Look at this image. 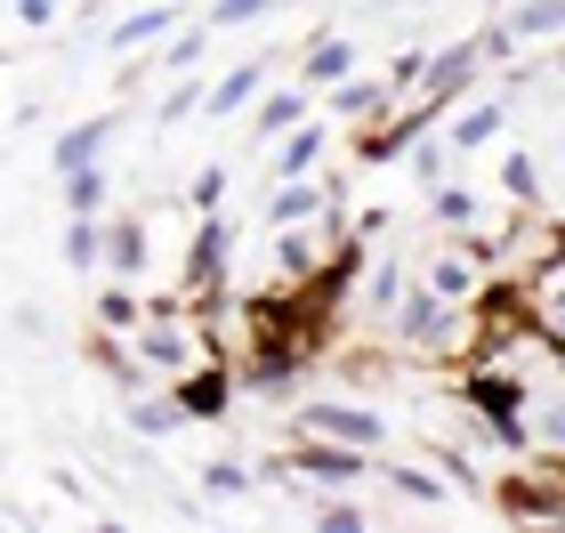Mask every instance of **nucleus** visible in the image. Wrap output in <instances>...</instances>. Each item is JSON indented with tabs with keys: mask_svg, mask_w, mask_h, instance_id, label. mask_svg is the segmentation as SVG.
Instances as JSON below:
<instances>
[{
	"mask_svg": "<svg viewBox=\"0 0 565 533\" xmlns=\"http://www.w3.org/2000/svg\"><path fill=\"white\" fill-rule=\"evenodd\" d=\"M428 452H436V469H445V477H452L460 493H484V477L469 469V452H460V445H428Z\"/></svg>",
	"mask_w": 565,
	"mask_h": 533,
	"instance_id": "36",
	"label": "nucleus"
},
{
	"mask_svg": "<svg viewBox=\"0 0 565 533\" xmlns=\"http://www.w3.org/2000/svg\"><path fill=\"white\" fill-rule=\"evenodd\" d=\"M501 24H509V41H518V49L525 41H557L565 33V0H518Z\"/></svg>",
	"mask_w": 565,
	"mask_h": 533,
	"instance_id": "19",
	"label": "nucleus"
},
{
	"mask_svg": "<svg viewBox=\"0 0 565 533\" xmlns=\"http://www.w3.org/2000/svg\"><path fill=\"white\" fill-rule=\"evenodd\" d=\"M331 211V186H316V178H282V186L267 194V226H307Z\"/></svg>",
	"mask_w": 565,
	"mask_h": 533,
	"instance_id": "14",
	"label": "nucleus"
},
{
	"mask_svg": "<svg viewBox=\"0 0 565 533\" xmlns=\"http://www.w3.org/2000/svg\"><path fill=\"white\" fill-rule=\"evenodd\" d=\"M259 89H267V65L250 57V65H235V73H226V82H211V89H202V114H243Z\"/></svg>",
	"mask_w": 565,
	"mask_h": 533,
	"instance_id": "18",
	"label": "nucleus"
},
{
	"mask_svg": "<svg viewBox=\"0 0 565 533\" xmlns=\"http://www.w3.org/2000/svg\"><path fill=\"white\" fill-rule=\"evenodd\" d=\"M275 275H282V284H307V275H316V235H307V226H282V243H275Z\"/></svg>",
	"mask_w": 565,
	"mask_h": 533,
	"instance_id": "24",
	"label": "nucleus"
},
{
	"mask_svg": "<svg viewBox=\"0 0 565 533\" xmlns=\"http://www.w3.org/2000/svg\"><path fill=\"white\" fill-rule=\"evenodd\" d=\"M106 138H114V114H89V121H73V130L49 146V162H57V178L65 170H82V162H97L106 154Z\"/></svg>",
	"mask_w": 565,
	"mask_h": 533,
	"instance_id": "16",
	"label": "nucleus"
},
{
	"mask_svg": "<svg viewBox=\"0 0 565 533\" xmlns=\"http://www.w3.org/2000/svg\"><path fill=\"white\" fill-rule=\"evenodd\" d=\"M355 65H364V49L348 33H323V41H307V57H299V89H331V82H348Z\"/></svg>",
	"mask_w": 565,
	"mask_h": 533,
	"instance_id": "11",
	"label": "nucleus"
},
{
	"mask_svg": "<svg viewBox=\"0 0 565 533\" xmlns=\"http://www.w3.org/2000/svg\"><path fill=\"white\" fill-rule=\"evenodd\" d=\"M106 267L114 275H138L146 267V226L138 218H106Z\"/></svg>",
	"mask_w": 565,
	"mask_h": 533,
	"instance_id": "22",
	"label": "nucleus"
},
{
	"mask_svg": "<svg viewBox=\"0 0 565 533\" xmlns=\"http://www.w3.org/2000/svg\"><path fill=\"white\" fill-rule=\"evenodd\" d=\"M299 372H307V355L299 348H267V340H250V355H243V388L250 396H291L299 388Z\"/></svg>",
	"mask_w": 565,
	"mask_h": 533,
	"instance_id": "10",
	"label": "nucleus"
},
{
	"mask_svg": "<svg viewBox=\"0 0 565 533\" xmlns=\"http://www.w3.org/2000/svg\"><path fill=\"white\" fill-rule=\"evenodd\" d=\"M65 211H82V218H106V162H82V170H65Z\"/></svg>",
	"mask_w": 565,
	"mask_h": 533,
	"instance_id": "23",
	"label": "nucleus"
},
{
	"mask_svg": "<svg viewBox=\"0 0 565 533\" xmlns=\"http://www.w3.org/2000/svg\"><path fill=\"white\" fill-rule=\"evenodd\" d=\"M291 121H307V89H259L250 97V130L259 138H282Z\"/></svg>",
	"mask_w": 565,
	"mask_h": 533,
	"instance_id": "20",
	"label": "nucleus"
},
{
	"mask_svg": "<svg viewBox=\"0 0 565 533\" xmlns=\"http://www.w3.org/2000/svg\"><path fill=\"white\" fill-rule=\"evenodd\" d=\"M170 24H178V0H153V9H138V17H121V24H114V49H146V41H170Z\"/></svg>",
	"mask_w": 565,
	"mask_h": 533,
	"instance_id": "21",
	"label": "nucleus"
},
{
	"mask_svg": "<svg viewBox=\"0 0 565 533\" xmlns=\"http://www.w3.org/2000/svg\"><path fill=\"white\" fill-rule=\"evenodd\" d=\"M202 41H211V24H202V33H178V41L162 49V65H170V73H194V65H202Z\"/></svg>",
	"mask_w": 565,
	"mask_h": 533,
	"instance_id": "38",
	"label": "nucleus"
},
{
	"mask_svg": "<svg viewBox=\"0 0 565 533\" xmlns=\"http://www.w3.org/2000/svg\"><path fill=\"white\" fill-rule=\"evenodd\" d=\"M525 380L509 372V364H477V372H460V404H469L477 420H493V413H525Z\"/></svg>",
	"mask_w": 565,
	"mask_h": 533,
	"instance_id": "9",
	"label": "nucleus"
},
{
	"mask_svg": "<svg viewBox=\"0 0 565 533\" xmlns=\"http://www.w3.org/2000/svg\"><path fill=\"white\" fill-rule=\"evenodd\" d=\"M186 114H202V82H178V89L162 97V121H186Z\"/></svg>",
	"mask_w": 565,
	"mask_h": 533,
	"instance_id": "41",
	"label": "nucleus"
},
{
	"mask_svg": "<svg viewBox=\"0 0 565 533\" xmlns=\"http://www.w3.org/2000/svg\"><path fill=\"white\" fill-rule=\"evenodd\" d=\"M130 420H138V437H162V428H178L186 413H178V396H146V388H138V404H130Z\"/></svg>",
	"mask_w": 565,
	"mask_h": 533,
	"instance_id": "30",
	"label": "nucleus"
},
{
	"mask_svg": "<svg viewBox=\"0 0 565 533\" xmlns=\"http://www.w3.org/2000/svg\"><path fill=\"white\" fill-rule=\"evenodd\" d=\"M388 486H396L404 501H428V510H445V477H428V469H413V461L388 469Z\"/></svg>",
	"mask_w": 565,
	"mask_h": 533,
	"instance_id": "31",
	"label": "nucleus"
},
{
	"mask_svg": "<svg viewBox=\"0 0 565 533\" xmlns=\"http://www.w3.org/2000/svg\"><path fill=\"white\" fill-rule=\"evenodd\" d=\"M542 348L557 355V372H565V308H550V323H542Z\"/></svg>",
	"mask_w": 565,
	"mask_h": 533,
	"instance_id": "43",
	"label": "nucleus"
},
{
	"mask_svg": "<svg viewBox=\"0 0 565 533\" xmlns=\"http://www.w3.org/2000/svg\"><path fill=\"white\" fill-rule=\"evenodd\" d=\"M153 323H138V355H146V372H186L194 364V340H186V323H178V308L162 299V308H146Z\"/></svg>",
	"mask_w": 565,
	"mask_h": 533,
	"instance_id": "8",
	"label": "nucleus"
},
{
	"mask_svg": "<svg viewBox=\"0 0 565 533\" xmlns=\"http://www.w3.org/2000/svg\"><path fill=\"white\" fill-rule=\"evenodd\" d=\"M170 396H178L186 420H226V413H235V372H226V364H186L170 380Z\"/></svg>",
	"mask_w": 565,
	"mask_h": 533,
	"instance_id": "6",
	"label": "nucleus"
},
{
	"mask_svg": "<svg viewBox=\"0 0 565 533\" xmlns=\"http://www.w3.org/2000/svg\"><path fill=\"white\" fill-rule=\"evenodd\" d=\"M428 218H436V226H477V218H484V202H477L469 186H445V178H436V194H428Z\"/></svg>",
	"mask_w": 565,
	"mask_h": 533,
	"instance_id": "25",
	"label": "nucleus"
},
{
	"mask_svg": "<svg viewBox=\"0 0 565 533\" xmlns=\"http://www.w3.org/2000/svg\"><path fill=\"white\" fill-rule=\"evenodd\" d=\"M323 154H331V130H323V121H291V130H282V154H275V170H282V178H307Z\"/></svg>",
	"mask_w": 565,
	"mask_h": 533,
	"instance_id": "17",
	"label": "nucleus"
},
{
	"mask_svg": "<svg viewBox=\"0 0 565 533\" xmlns=\"http://www.w3.org/2000/svg\"><path fill=\"white\" fill-rule=\"evenodd\" d=\"M364 299H372V316H396V299H404V275H396V267H372V291H364Z\"/></svg>",
	"mask_w": 565,
	"mask_h": 533,
	"instance_id": "39",
	"label": "nucleus"
},
{
	"mask_svg": "<svg viewBox=\"0 0 565 533\" xmlns=\"http://www.w3.org/2000/svg\"><path fill=\"white\" fill-rule=\"evenodd\" d=\"M428 284L445 291V299H469V291H477V275H469V259H436V267H428Z\"/></svg>",
	"mask_w": 565,
	"mask_h": 533,
	"instance_id": "37",
	"label": "nucleus"
},
{
	"mask_svg": "<svg viewBox=\"0 0 565 533\" xmlns=\"http://www.w3.org/2000/svg\"><path fill=\"white\" fill-rule=\"evenodd\" d=\"M316 525H323V533H364V525H372V510H355L348 493H331V501H316Z\"/></svg>",
	"mask_w": 565,
	"mask_h": 533,
	"instance_id": "32",
	"label": "nucleus"
},
{
	"mask_svg": "<svg viewBox=\"0 0 565 533\" xmlns=\"http://www.w3.org/2000/svg\"><path fill=\"white\" fill-rule=\"evenodd\" d=\"M299 437H340V445H388V420H380L372 404L307 396V404H299Z\"/></svg>",
	"mask_w": 565,
	"mask_h": 533,
	"instance_id": "4",
	"label": "nucleus"
},
{
	"mask_svg": "<svg viewBox=\"0 0 565 533\" xmlns=\"http://www.w3.org/2000/svg\"><path fill=\"white\" fill-rule=\"evenodd\" d=\"M550 308H565V267L550 275Z\"/></svg>",
	"mask_w": 565,
	"mask_h": 533,
	"instance_id": "45",
	"label": "nucleus"
},
{
	"mask_svg": "<svg viewBox=\"0 0 565 533\" xmlns=\"http://www.w3.org/2000/svg\"><path fill=\"white\" fill-rule=\"evenodd\" d=\"M138 323H146V308H138L130 291H106V299H97V332H138Z\"/></svg>",
	"mask_w": 565,
	"mask_h": 533,
	"instance_id": "33",
	"label": "nucleus"
},
{
	"mask_svg": "<svg viewBox=\"0 0 565 533\" xmlns=\"http://www.w3.org/2000/svg\"><path fill=\"white\" fill-rule=\"evenodd\" d=\"M323 97H331V114H364V121H380V114H396V89H388V82H372L364 65H355L348 82H331Z\"/></svg>",
	"mask_w": 565,
	"mask_h": 533,
	"instance_id": "15",
	"label": "nucleus"
},
{
	"mask_svg": "<svg viewBox=\"0 0 565 533\" xmlns=\"http://www.w3.org/2000/svg\"><path fill=\"white\" fill-rule=\"evenodd\" d=\"M460 332H469V323H452V308H445V291H436V284H420V291H404V299H396V340H404V348H420V355H452Z\"/></svg>",
	"mask_w": 565,
	"mask_h": 533,
	"instance_id": "3",
	"label": "nucleus"
},
{
	"mask_svg": "<svg viewBox=\"0 0 565 533\" xmlns=\"http://www.w3.org/2000/svg\"><path fill=\"white\" fill-rule=\"evenodd\" d=\"M275 477H307V486H331V493H348V486H364L372 477V445H291L275 461Z\"/></svg>",
	"mask_w": 565,
	"mask_h": 533,
	"instance_id": "2",
	"label": "nucleus"
},
{
	"mask_svg": "<svg viewBox=\"0 0 565 533\" xmlns=\"http://www.w3.org/2000/svg\"><path fill=\"white\" fill-rule=\"evenodd\" d=\"M420 65H428V49H404V57L388 65V89H413V82H420Z\"/></svg>",
	"mask_w": 565,
	"mask_h": 533,
	"instance_id": "42",
	"label": "nucleus"
},
{
	"mask_svg": "<svg viewBox=\"0 0 565 533\" xmlns=\"http://www.w3.org/2000/svg\"><path fill=\"white\" fill-rule=\"evenodd\" d=\"M501 130H509V106H501V97H469L460 121L445 130V146H452V154H477V146H493Z\"/></svg>",
	"mask_w": 565,
	"mask_h": 533,
	"instance_id": "13",
	"label": "nucleus"
},
{
	"mask_svg": "<svg viewBox=\"0 0 565 533\" xmlns=\"http://www.w3.org/2000/svg\"><path fill=\"white\" fill-rule=\"evenodd\" d=\"M413 9H436V0H413Z\"/></svg>",
	"mask_w": 565,
	"mask_h": 533,
	"instance_id": "46",
	"label": "nucleus"
},
{
	"mask_svg": "<svg viewBox=\"0 0 565 533\" xmlns=\"http://www.w3.org/2000/svg\"><path fill=\"white\" fill-rule=\"evenodd\" d=\"M436 114H420V106H396V114H380V130H364L355 138V154L364 162H396V154H413V138L428 130Z\"/></svg>",
	"mask_w": 565,
	"mask_h": 533,
	"instance_id": "12",
	"label": "nucleus"
},
{
	"mask_svg": "<svg viewBox=\"0 0 565 533\" xmlns=\"http://www.w3.org/2000/svg\"><path fill=\"white\" fill-rule=\"evenodd\" d=\"M226 250H235V218L226 211H202V235H194V259H186V291L211 299L226 284Z\"/></svg>",
	"mask_w": 565,
	"mask_h": 533,
	"instance_id": "7",
	"label": "nucleus"
},
{
	"mask_svg": "<svg viewBox=\"0 0 565 533\" xmlns=\"http://www.w3.org/2000/svg\"><path fill=\"white\" fill-rule=\"evenodd\" d=\"M484 437H493V452L525 461V452H533V420H525V413H493V420H484Z\"/></svg>",
	"mask_w": 565,
	"mask_h": 533,
	"instance_id": "27",
	"label": "nucleus"
},
{
	"mask_svg": "<svg viewBox=\"0 0 565 533\" xmlns=\"http://www.w3.org/2000/svg\"><path fill=\"white\" fill-rule=\"evenodd\" d=\"M259 17H275V0H211V9H202L211 33H235V24H259Z\"/></svg>",
	"mask_w": 565,
	"mask_h": 533,
	"instance_id": "28",
	"label": "nucleus"
},
{
	"mask_svg": "<svg viewBox=\"0 0 565 533\" xmlns=\"http://www.w3.org/2000/svg\"><path fill=\"white\" fill-rule=\"evenodd\" d=\"M501 194H509V202H533V194H542V170H533V154H509V162H501Z\"/></svg>",
	"mask_w": 565,
	"mask_h": 533,
	"instance_id": "34",
	"label": "nucleus"
},
{
	"mask_svg": "<svg viewBox=\"0 0 565 533\" xmlns=\"http://www.w3.org/2000/svg\"><path fill=\"white\" fill-rule=\"evenodd\" d=\"M484 493H493L501 518H550V525H565V452L550 445L542 461L525 452V469H509L501 486H484Z\"/></svg>",
	"mask_w": 565,
	"mask_h": 533,
	"instance_id": "1",
	"label": "nucleus"
},
{
	"mask_svg": "<svg viewBox=\"0 0 565 533\" xmlns=\"http://www.w3.org/2000/svg\"><path fill=\"white\" fill-rule=\"evenodd\" d=\"M542 437H550V445L565 452V396H557V404H550V413H542Z\"/></svg>",
	"mask_w": 565,
	"mask_h": 533,
	"instance_id": "44",
	"label": "nucleus"
},
{
	"mask_svg": "<svg viewBox=\"0 0 565 533\" xmlns=\"http://www.w3.org/2000/svg\"><path fill=\"white\" fill-rule=\"evenodd\" d=\"M250 486H259V477H250L243 461H211V469H202V493H211V501H243Z\"/></svg>",
	"mask_w": 565,
	"mask_h": 533,
	"instance_id": "29",
	"label": "nucleus"
},
{
	"mask_svg": "<svg viewBox=\"0 0 565 533\" xmlns=\"http://www.w3.org/2000/svg\"><path fill=\"white\" fill-rule=\"evenodd\" d=\"M445 154H452L445 138H428V130L413 138V178H420V186H436V178H445Z\"/></svg>",
	"mask_w": 565,
	"mask_h": 533,
	"instance_id": "35",
	"label": "nucleus"
},
{
	"mask_svg": "<svg viewBox=\"0 0 565 533\" xmlns=\"http://www.w3.org/2000/svg\"><path fill=\"white\" fill-rule=\"evenodd\" d=\"M477 65H484V49H477V41H452L436 65H420V82H413V106H420V114H445L452 97L477 82Z\"/></svg>",
	"mask_w": 565,
	"mask_h": 533,
	"instance_id": "5",
	"label": "nucleus"
},
{
	"mask_svg": "<svg viewBox=\"0 0 565 533\" xmlns=\"http://www.w3.org/2000/svg\"><path fill=\"white\" fill-rule=\"evenodd\" d=\"M97 259H106V218L73 211V226H65V267H97Z\"/></svg>",
	"mask_w": 565,
	"mask_h": 533,
	"instance_id": "26",
	"label": "nucleus"
},
{
	"mask_svg": "<svg viewBox=\"0 0 565 533\" xmlns=\"http://www.w3.org/2000/svg\"><path fill=\"white\" fill-rule=\"evenodd\" d=\"M186 202H194V211H218V202H226V170L211 162V170H202L194 186H186Z\"/></svg>",
	"mask_w": 565,
	"mask_h": 533,
	"instance_id": "40",
	"label": "nucleus"
}]
</instances>
